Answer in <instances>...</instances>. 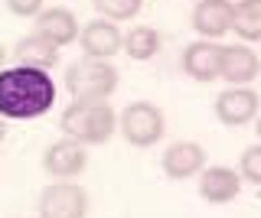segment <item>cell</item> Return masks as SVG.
<instances>
[{
  "instance_id": "cell-1",
  "label": "cell",
  "mask_w": 261,
  "mask_h": 218,
  "mask_svg": "<svg viewBox=\"0 0 261 218\" xmlns=\"http://www.w3.org/2000/svg\"><path fill=\"white\" fill-rule=\"evenodd\" d=\"M56 104V85L43 69L13 66L0 69V117L33 120Z\"/></svg>"
},
{
  "instance_id": "cell-7",
  "label": "cell",
  "mask_w": 261,
  "mask_h": 218,
  "mask_svg": "<svg viewBox=\"0 0 261 218\" xmlns=\"http://www.w3.org/2000/svg\"><path fill=\"white\" fill-rule=\"evenodd\" d=\"M85 166H88V153L79 140L62 137V140L49 143L43 150V169L53 179H75V176L85 173Z\"/></svg>"
},
{
  "instance_id": "cell-9",
  "label": "cell",
  "mask_w": 261,
  "mask_h": 218,
  "mask_svg": "<svg viewBox=\"0 0 261 218\" xmlns=\"http://www.w3.org/2000/svg\"><path fill=\"white\" fill-rule=\"evenodd\" d=\"M160 163H163V173H167L170 179H193V176H199V169L206 166V150L193 140H176L163 150Z\"/></svg>"
},
{
  "instance_id": "cell-3",
  "label": "cell",
  "mask_w": 261,
  "mask_h": 218,
  "mask_svg": "<svg viewBox=\"0 0 261 218\" xmlns=\"http://www.w3.org/2000/svg\"><path fill=\"white\" fill-rule=\"evenodd\" d=\"M65 88L72 101H108L118 88V69L108 59H79L65 69Z\"/></svg>"
},
{
  "instance_id": "cell-14",
  "label": "cell",
  "mask_w": 261,
  "mask_h": 218,
  "mask_svg": "<svg viewBox=\"0 0 261 218\" xmlns=\"http://www.w3.org/2000/svg\"><path fill=\"white\" fill-rule=\"evenodd\" d=\"M36 33L46 36L56 46H69L79 39V20L72 10L65 7H53V10H39L36 13Z\"/></svg>"
},
{
  "instance_id": "cell-6",
  "label": "cell",
  "mask_w": 261,
  "mask_h": 218,
  "mask_svg": "<svg viewBox=\"0 0 261 218\" xmlns=\"http://www.w3.org/2000/svg\"><path fill=\"white\" fill-rule=\"evenodd\" d=\"M258 108H261V98H258L255 88H248V85H228L216 98V117L225 127H242L248 120H255Z\"/></svg>"
},
{
  "instance_id": "cell-5",
  "label": "cell",
  "mask_w": 261,
  "mask_h": 218,
  "mask_svg": "<svg viewBox=\"0 0 261 218\" xmlns=\"http://www.w3.org/2000/svg\"><path fill=\"white\" fill-rule=\"evenodd\" d=\"M39 218H85L88 192L79 182H49L39 192Z\"/></svg>"
},
{
  "instance_id": "cell-16",
  "label": "cell",
  "mask_w": 261,
  "mask_h": 218,
  "mask_svg": "<svg viewBox=\"0 0 261 218\" xmlns=\"http://www.w3.org/2000/svg\"><path fill=\"white\" fill-rule=\"evenodd\" d=\"M232 29L248 43L261 39V0H239L232 7Z\"/></svg>"
},
{
  "instance_id": "cell-21",
  "label": "cell",
  "mask_w": 261,
  "mask_h": 218,
  "mask_svg": "<svg viewBox=\"0 0 261 218\" xmlns=\"http://www.w3.org/2000/svg\"><path fill=\"white\" fill-rule=\"evenodd\" d=\"M4 62H7V46L0 43V69H4Z\"/></svg>"
},
{
  "instance_id": "cell-22",
  "label": "cell",
  "mask_w": 261,
  "mask_h": 218,
  "mask_svg": "<svg viewBox=\"0 0 261 218\" xmlns=\"http://www.w3.org/2000/svg\"><path fill=\"white\" fill-rule=\"evenodd\" d=\"M7 137V124H4V117H0V140Z\"/></svg>"
},
{
  "instance_id": "cell-15",
  "label": "cell",
  "mask_w": 261,
  "mask_h": 218,
  "mask_svg": "<svg viewBox=\"0 0 261 218\" xmlns=\"http://www.w3.org/2000/svg\"><path fill=\"white\" fill-rule=\"evenodd\" d=\"M13 55H16V66H30V69L49 72L56 62H59V46L49 43L46 36L33 33V36H23L20 43L13 46Z\"/></svg>"
},
{
  "instance_id": "cell-8",
  "label": "cell",
  "mask_w": 261,
  "mask_h": 218,
  "mask_svg": "<svg viewBox=\"0 0 261 218\" xmlns=\"http://www.w3.org/2000/svg\"><path fill=\"white\" fill-rule=\"evenodd\" d=\"M121 39L124 36H121L118 26H114V20H105V17L85 23V26L79 29L82 52H85L88 59H111V55L121 49Z\"/></svg>"
},
{
  "instance_id": "cell-23",
  "label": "cell",
  "mask_w": 261,
  "mask_h": 218,
  "mask_svg": "<svg viewBox=\"0 0 261 218\" xmlns=\"http://www.w3.org/2000/svg\"><path fill=\"white\" fill-rule=\"evenodd\" d=\"M255 131H258V137H261V117H258V124H255Z\"/></svg>"
},
{
  "instance_id": "cell-11",
  "label": "cell",
  "mask_w": 261,
  "mask_h": 218,
  "mask_svg": "<svg viewBox=\"0 0 261 218\" xmlns=\"http://www.w3.org/2000/svg\"><path fill=\"white\" fill-rule=\"evenodd\" d=\"M219 59H222V46L212 39H196L183 49V72L196 82H212L219 78Z\"/></svg>"
},
{
  "instance_id": "cell-13",
  "label": "cell",
  "mask_w": 261,
  "mask_h": 218,
  "mask_svg": "<svg viewBox=\"0 0 261 218\" xmlns=\"http://www.w3.org/2000/svg\"><path fill=\"white\" fill-rule=\"evenodd\" d=\"M193 29L202 39H219L232 29V4L228 0H199L193 10Z\"/></svg>"
},
{
  "instance_id": "cell-12",
  "label": "cell",
  "mask_w": 261,
  "mask_h": 218,
  "mask_svg": "<svg viewBox=\"0 0 261 218\" xmlns=\"http://www.w3.org/2000/svg\"><path fill=\"white\" fill-rule=\"evenodd\" d=\"M258 72H261V62L248 46H222L219 78H225L228 85H248L258 78Z\"/></svg>"
},
{
  "instance_id": "cell-18",
  "label": "cell",
  "mask_w": 261,
  "mask_h": 218,
  "mask_svg": "<svg viewBox=\"0 0 261 218\" xmlns=\"http://www.w3.org/2000/svg\"><path fill=\"white\" fill-rule=\"evenodd\" d=\"M141 4L144 0H92V7L101 13L105 20H130L141 13Z\"/></svg>"
},
{
  "instance_id": "cell-10",
  "label": "cell",
  "mask_w": 261,
  "mask_h": 218,
  "mask_svg": "<svg viewBox=\"0 0 261 218\" xmlns=\"http://www.w3.org/2000/svg\"><path fill=\"white\" fill-rule=\"evenodd\" d=\"M242 192V176L232 166H202L199 169V196L212 205H225Z\"/></svg>"
},
{
  "instance_id": "cell-4",
  "label": "cell",
  "mask_w": 261,
  "mask_h": 218,
  "mask_svg": "<svg viewBox=\"0 0 261 218\" xmlns=\"http://www.w3.org/2000/svg\"><path fill=\"white\" fill-rule=\"evenodd\" d=\"M118 131L130 147H153L163 134H167V120L163 111L150 101H134L121 111L118 117Z\"/></svg>"
},
{
  "instance_id": "cell-2",
  "label": "cell",
  "mask_w": 261,
  "mask_h": 218,
  "mask_svg": "<svg viewBox=\"0 0 261 218\" xmlns=\"http://www.w3.org/2000/svg\"><path fill=\"white\" fill-rule=\"evenodd\" d=\"M59 131L82 147L108 143L118 131V114L108 101H72L59 117Z\"/></svg>"
},
{
  "instance_id": "cell-19",
  "label": "cell",
  "mask_w": 261,
  "mask_h": 218,
  "mask_svg": "<svg viewBox=\"0 0 261 218\" xmlns=\"http://www.w3.org/2000/svg\"><path fill=\"white\" fill-rule=\"evenodd\" d=\"M239 176L245 182H255L261 185V143H255V147H248L242 153L239 160Z\"/></svg>"
},
{
  "instance_id": "cell-17",
  "label": "cell",
  "mask_w": 261,
  "mask_h": 218,
  "mask_svg": "<svg viewBox=\"0 0 261 218\" xmlns=\"http://www.w3.org/2000/svg\"><path fill=\"white\" fill-rule=\"evenodd\" d=\"M121 46H124V52L130 59L147 62V59H153V55L160 52V33L153 26H134L124 39H121Z\"/></svg>"
},
{
  "instance_id": "cell-20",
  "label": "cell",
  "mask_w": 261,
  "mask_h": 218,
  "mask_svg": "<svg viewBox=\"0 0 261 218\" xmlns=\"http://www.w3.org/2000/svg\"><path fill=\"white\" fill-rule=\"evenodd\" d=\"M7 10L13 17H36L39 10H46V0H7Z\"/></svg>"
}]
</instances>
